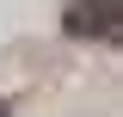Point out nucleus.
<instances>
[{"mask_svg":"<svg viewBox=\"0 0 123 117\" xmlns=\"http://www.w3.org/2000/svg\"><path fill=\"white\" fill-rule=\"evenodd\" d=\"M111 19H117V6H111V0H98V6H74V13H68V25L74 31H98V37H111Z\"/></svg>","mask_w":123,"mask_h":117,"instance_id":"nucleus-1","label":"nucleus"}]
</instances>
